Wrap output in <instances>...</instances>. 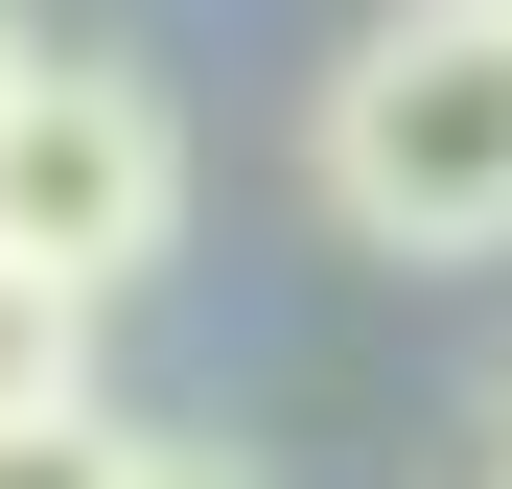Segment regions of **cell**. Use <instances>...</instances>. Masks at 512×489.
I'll return each instance as SVG.
<instances>
[{
    "label": "cell",
    "mask_w": 512,
    "mask_h": 489,
    "mask_svg": "<svg viewBox=\"0 0 512 489\" xmlns=\"http://www.w3.org/2000/svg\"><path fill=\"white\" fill-rule=\"evenodd\" d=\"M303 187L373 257H512V24L489 0H396L303 94Z\"/></svg>",
    "instance_id": "6da1fadb"
},
{
    "label": "cell",
    "mask_w": 512,
    "mask_h": 489,
    "mask_svg": "<svg viewBox=\"0 0 512 489\" xmlns=\"http://www.w3.org/2000/svg\"><path fill=\"white\" fill-rule=\"evenodd\" d=\"M0 257H47L70 303H140L187 257V117H163L117 47H47L24 94H0Z\"/></svg>",
    "instance_id": "7a4b0ae2"
},
{
    "label": "cell",
    "mask_w": 512,
    "mask_h": 489,
    "mask_svg": "<svg viewBox=\"0 0 512 489\" xmlns=\"http://www.w3.org/2000/svg\"><path fill=\"white\" fill-rule=\"evenodd\" d=\"M70 396H94V303H70L47 257H0V443L70 420Z\"/></svg>",
    "instance_id": "3957f363"
},
{
    "label": "cell",
    "mask_w": 512,
    "mask_h": 489,
    "mask_svg": "<svg viewBox=\"0 0 512 489\" xmlns=\"http://www.w3.org/2000/svg\"><path fill=\"white\" fill-rule=\"evenodd\" d=\"M140 443H163V420H117V396H70V420H24V443H0V489H140Z\"/></svg>",
    "instance_id": "277c9868"
},
{
    "label": "cell",
    "mask_w": 512,
    "mask_h": 489,
    "mask_svg": "<svg viewBox=\"0 0 512 489\" xmlns=\"http://www.w3.org/2000/svg\"><path fill=\"white\" fill-rule=\"evenodd\" d=\"M140 489H256V466H233V443H187V420H163V443H140Z\"/></svg>",
    "instance_id": "5b68a950"
},
{
    "label": "cell",
    "mask_w": 512,
    "mask_h": 489,
    "mask_svg": "<svg viewBox=\"0 0 512 489\" xmlns=\"http://www.w3.org/2000/svg\"><path fill=\"white\" fill-rule=\"evenodd\" d=\"M24 70H47V24H24V0H0V94H24Z\"/></svg>",
    "instance_id": "8992f818"
},
{
    "label": "cell",
    "mask_w": 512,
    "mask_h": 489,
    "mask_svg": "<svg viewBox=\"0 0 512 489\" xmlns=\"http://www.w3.org/2000/svg\"><path fill=\"white\" fill-rule=\"evenodd\" d=\"M489 489H512V373H489Z\"/></svg>",
    "instance_id": "52a82bcc"
},
{
    "label": "cell",
    "mask_w": 512,
    "mask_h": 489,
    "mask_svg": "<svg viewBox=\"0 0 512 489\" xmlns=\"http://www.w3.org/2000/svg\"><path fill=\"white\" fill-rule=\"evenodd\" d=\"M489 24H512V0H489Z\"/></svg>",
    "instance_id": "ba28073f"
}]
</instances>
